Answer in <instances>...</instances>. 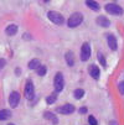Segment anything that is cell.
Segmentation results:
<instances>
[{"label":"cell","instance_id":"cb8c5ba5","mask_svg":"<svg viewBox=\"0 0 124 125\" xmlns=\"http://www.w3.org/2000/svg\"><path fill=\"white\" fill-rule=\"evenodd\" d=\"M119 92H120L122 94H124V82L119 83Z\"/></svg>","mask_w":124,"mask_h":125},{"label":"cell","instance_id":"8992f818","mask_svg":"<svg viewBox=\"0 0 124 125\" xmlns=\"http://www.w3.org/2000/svg\"><path fill=\"white\" fill-rule=\"evenodd\" d=\"M25 97L29 100H31L35 97V89H34V84H32L31 81L26 82V85H25Z\"/></svg>","mask_w":124,"mask_h":125},{"label":"cell","instance_id":"484cf974","mask_svg":"<svg viewBox=\"0 0 124 125\" xmlns=\"http://www.w3.org/2000/svg\"><path fill=\"white\" fill-rule=\"evenodd\" d=\"M108 125H118V124H117V121H114V120H113V121H109V124H108Z\"/></svg>","mask_w":124,"mask_h":125},{"label":"cell","instance_id":"7a4b0ae2","mask_svg":"<svg viewBox=\"0 0 124 125\" xmlns=\"http://www.w3.org/2000/svg\"><path fill=\"white\" fill-rule=\"evenodd\" d=\"M47 17L50 19V21H52V22L56 24V25H61L65 21L63 16L60 12H56V11H48L47 12Z\"/></svg>","mask_w":124,"mask_h":125},{"label":"cell","instance_id":"8fae6325","mask_svg":"<svg viewBox=\"0 0 124 125\" xmlns=\"http://www.w3.org/2000/svg\"><path fill=\"white\" fill-rule=\"evenodd\" d=\"M97 24L99 26H103V27H108L111 25V21L107 19V17H104V16H99L97 17Z\"/></svg>","mask_w":124,"mask_h":125},{"label":"cell","instance_id":"7402d4cb","mask_svg":"<svg viewBox=\"0 0 124 125\" xmlns=\"http://www.w3.org/2000/svg\"><path fill=\"white\" fill-rule=\"evenodd\" d=\"M88 121H90L91 125H97V124H98L97 120H96V118H94L93 115H90V118H88Z\"/></svg>","mask_w":124,"mask_h":125},{"label":"cell","instance_id":"4316f807","mask_svg":"<svg viewBox=\"0 0 124 125\" xmlns=\"http://www.w3.org/2000/svg\"><path fill=\"white\" fill-rule=\"evenodd\" d=\"M24 37H25V40H30V39H29V35H27V33H25V35H24Z\"/></svg>","mask_w":124,"mask_h":125},{"label":"cell","instance_id":"d6986e66","mask_svg":"<svg viewBox=\"0 0 124 125\" xmlns=\"http://www.w3.org/2000/svg\"><path fill=\"white\" fill-rule=\"evenodd\" d=\"M56 102V94H51L46 98V103L47 104H54Z\"/></svg>","mask_w":124,"mask_h":125},{"label":"cell","instance_id":"5b68a950","mask_svg":"<svg viewBox=\"0 0 124 125\" xmlns=\"http://www.w3.org/2000/svg\"><path fill=\"white\" fill-rule=\"evenodd\" d=\"M105 10L112 15H122L123 14V9L117 4H107L105 5Z\"/></svg>","mask_w":124,"mask_h":125},{"label":"cell","instance_id":"9a60e30c","mask_svg":"<svg viewBox=\"0 0 124 125\" xmlns=\"http://www.w3.org/2000/svg\"><path fill=\"white\" fill-rule=\"evenodd\" d=\"M10 116H11V112L10 110H6V109L0 110V120H6Z\"/></svg>","mask_w":124,"mask_h":125},{"label":"cell","instance_id":"30bf717a","mask_svg":"<svg viewBox=\"0 0 124 125\" xmlns=\"http://www.w3.org/2000/svg\"><path fill=\"white\" fill-rule=\"evenodd\" d=\"M90 73H91V76H92L94 79H98V78H99V74H101L99 68H98L96 64H92V66L90 67Z\"/></svg>","mask_w":124,"mask_h":125},{"label":"cell","instance_id":"ffe728a7","mask_svg":"<svg viewBox=\"0 0 124 125\" xmlns=\"http://www.w3.org/2000/svg\"><path fill=\"white\" fill-rule=\"evenodd\" d=\"M37 74L39 76H45L46 74V67L45 66H40L37 68Z\"/></svg>","mask_w":124,"mask_h":125},{"label":"cell","instance_id":"2e32d148","mask_svg":"<svg viewBox=\"0 0 124 125\" xmlns=\"http://www.w3.org/2000/svg\"><path fill=\"white\" fill-rule=\"evenodd\" d=\"M86 5L90 8V9H92L93 11H98V10H99V4L96 3V1H87Z\"/></svg>","mask_w":124,"mask_h":125},{"label":"cell","instance_id":"9c48e42d","mask_svg":"<svg viewBox=\"0 0 124 125\" xmlns=\"http://www.w3.org/2000/svg\"><path fill=\"white\" fill-rule=\"evenodd\" d=\"M107 42H108L109 48H112L113 51L117 50V39H115L114 35H108L107 36Z\"/></svg>","mask_w":124,"mask_h":125},{"label":"cell","instance_id":"52a82bcc","mask_svg":"<svg viewBox=\"0 0 124 125\" xmlns=\"http://www.w3.org/2000/svg\"><path fill=\"white\" fill-rule=\"evenodd\" d=\"M20 102V94L17 92H12L10 95H9V104L11 108H16L17 104Z\"/></svg>","mask_w":124,"mask_h":125},{"label":"cell","instance_id":"6da1fadb","mask_svg":"<svg viewBox=\"0 0 124 125\" xmlns=\"http://www.w3.org/2000/svg\"><path fill=\"white\" fill-rule=\"evenodd\" d=\"M82 21H83V15L81 12H75V14H72L69 16V19L67 21V25H68V27H76V26L81 25Z\"/></svg>","mask_w":124,"mask_h":125},{"label":"cell","instance_id":"7c38bea8","mask_svg":"<svg viewBox=\"0 0 124 125\" xmlns=\"http://www.w3.org/2000/svg\"><path fill=\"white\" fill-rule=\"evenodd\" d=\"M65 57H66V62H67L68 66H73V64H75V56H73V52H71V51L66 52Z\"/></svg>","mask_w":124,"mask_h":125},{"label":"cell","instance_id":"4fadbf2b","mask_svg":"<svg viewBox=\"0 0 124 125\" xmlns=\"http://www.w3.org/2000/svg\"><path fill=\"white\" fill-rule=\"evenodd\" d=\"M6 35H9V36H14V35L17 32V26L16 25H9L5 30Z\"/></svg>","mask_w":124,"mask_h":125},{"label":"cell","instance_id":"ba28073f","mask_svg":"<svg viewBox=\"0 0 124 125\" xmlns=\"http://www.w3.org/2000/svg\"><path fill=\"white\" fill-rule=\"evenodd\" d=\"M75 112V106L72 104H65L62 106H60V108H57V113L60 114H72Z\"/></svg>","mask_w":124,"mask_h":125},{"label":"cell","instance_id":"603a6c76","mask_svg":"<svg viewBox=\"0 0 124 125\" xmlns=\"http://www.w3.org/2000/svg\"><path fill=\"white\" fill-rule=\"evenodd\" d=\"M5 63H6V61H5L4 58H0V71L5 67Z\"/></svg>","mask_w":124,"mask_h":125},{"label":"cell","instance_id":"83f0119b","mask_svg":"<svg viewBox=\"0 0 124 125\" xmlns=\"http://www.w3.org/2000/svg\"><path fill=\"white\" fill-rule=\"evenodd\" d=\"M9 125H15V124H9Z\"/></svg>","mask_w":124,"mask_h":125},{"label":"cell","instance_id":"e0dca14e","mask_svg":"<svg viewBox=\"0 0 124 125\" xmlns=\"http://www.w3.org/2000/svg\"><path fill=\"white\" fill-rule=\"evenodd\" d=\"M44 115H45V118H46L47 120H51L54 124H57V119H56L55 114H52V113H50V112H46Z\"/></svg>","mask_w":124,"mask_h":125},{"label":"cell","instance_id":"ac0fdd59","mask_svg":"<svg viewBox=\"0 0 124 125\" xmlns=\"http://www.w3.org/2000/svg\"><path fill=\"white\" fill-rule=\"evenodd\" d=\"M83 95H84V91H83V89H76V91H75V98L76 99H81Z\"/></svg>","mask_w":124,"mask_h":125},{"label":"cell","instance_id":"3957f363","mask_svg":"<svg viewBox=\"0 0 124 125\" xmlns=\"http://www.w3.org/2000/svg\"><path fill=\"white\" fill-rule=\"evenodd\" d=\"M54 85H55L56 92H61L62 89H63V87H65V81H63V74H62L61 72H58V73L55 76Z\"/></svg>","mask_w":124,"mask_h":125},{"label":"cell","instance_id":"44dd1931","mask_svg":"<svg viewBox=\"0 0 124 125\" xmlns=\"http://www.w3.org/2000/svg\"><path fill=\"white\" fill-rule=\"evenodd\" d=\"M98 60H99V62L102 63V66H103V67H105V64H107V63H105V60H104V56L102 55V53H98Z\"/></svg>","mask_w":124,"mask_h":125},{"label":"cell","instance_id":"5bb4252c","mask_svg":"<svg viewBox=\"0 0 124 125\" xmlns=\"http://www.w3.org/2000/svg\"><path fill=\"white\" fill-rule=\"evenodd\" d=\"M27 66H29V68H30V69H37L41 64H40V61H39L37 58H34V60H31V61L29 62V64H27Z\"/></svg>","mask_w":124,"mask_h":125},{"label":"cell","instance_id":"d4e9b609","mask_svg":"<svg viewBox=\"0 0 124 125\" xmlns=\"http://www.w3.org/2000/svg\"><path fill=\"white\" fill-rule=\"evenodd\" d=\"M79 113L81 114H86L87 113V108H86V106H82V108L79 109Z\"/></svg>","mask_w":124,"mask_h":125},{"label":"cell","instance_id":"277c9868","mask_svg":"<svg viewBox=\"0 0 124 125\" xmlns=\"http://www.w3.org/2000/svg\"><path fill=\"white\" fill-rule=\"evenodd\" d=\"M91 56V46L88 42H84L82 45V48H81V60L82 61H87Z\"/></svg>","mask_w":124,"mask_h":125}]
</instances>
